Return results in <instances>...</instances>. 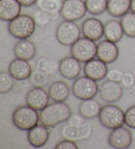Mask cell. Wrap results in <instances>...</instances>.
Returning <instances> with one entry per match:
<instances>
[{"label": "cell", "instance_id": "9", "mask_svg": "<svg viewBox=\"0 0 135 149\" xmlns=\"http://www.w3.org/2000/svg\"><path fill=\"white\" fill-rule=\"evenodd\" d=\"M92 126L89 122H85L84 124L75 126L67 124L62 127L61 133L62 137L65 139L72 141H82L88 140L92 134Z\"/></svg>", "mask_w": 135, "mask_h": 149}, {"label": "cell", "instance_id": "28", "mask_svg": "<svg viewBox=\"0 0 135 149\" xmlns=\"http://www.w3.org/2000/svg\"><path fill=\"white\" fill-rule=\"evenodd\" d=\"M30 81L34 86L42 87L46 86L48 84L49 82V76L46 71L40 70L38 68L35 71L32 72V74L30 77Z\"/></svg>", "mask_w": 135, "mask_h": 149}, {"label": "cell", "instance_id": "32", "mask_svg": "<svg viewBox=\"0 0 135 149\" xmlns=\"http://www.w3.org/2000/svg\"><path fill=\"white\" fill-rule=\"evenodd\" d=\"M123 75L124 73L121 70H118V69H112V70L108 71V75L106 77H108V79L110 80L120 83L123 79Z\"/></svg>", "mask_w": 135, "mask_h": 149}, {"label": "cell", "instance_id": "29", "mask_svg": "<svg viewBox=\"0 0 135 149\" xmlns=\"http://www.w3.org/2000/svg\"><path fill=\"white\" fill-rule=\"evenodd\" d=\"M13 79L9 72H0V93H7L11 90L14 86Z\"/></svg>", "mask_w": 135, "mask_h": 149}, {"label": "cell", "instance_id": "33", "mask_svg": "<svg viewBox=\"0 0 135 149\" xmlns=\"http://www.w3.org/2000/svg\"><path fill=\"white\" fill-rule=\"evenodd\" d=\"M56 149H78L77 145L75 141L71 140L65 139L61 141V142L58 143L55 147Z\"/></svg>", "mask_w": 135, "mask_h": 149}, {"label": "cell", "instance_id": "1", "mask_svg": "<svg viewBox=\"0 0 135 149\" xmlns=\"http://www.w3.org/2000/svg\"><path fill=\"white\" fill-rule=\"evenodd\" d=\"M72 116L70 107L64 102H55L41 110L40 121L48 127H53L68 121Z\"/></svg>", "mask_w": 135, "mask_h": 149}, {"label": "cell", "instance_id": "36", "mask_svg": "<svg viewBox=\"0 0 135 149\" xmlns=\"http://www.w3.org/2000/svg\"><path fill=\"white\" fill-rule=\"evenodd\" d=\"M48 61L46 58H40L37 63V67L40 70L46 71L48 69Z\"/></svg>", "mask_w": 135, "mask_h": 149}, {"label": "cell", "instance_id": "10", "mask_svg": "<svg viewBox=\"0 0 135 149\" xmlns=\"http://www.w3.org/2000/svg\"><path fill=\"white\" fill-rule=\"evenodd\" d=\"M132 143V133L123 126L112 130L108 137V143L110 146L116 149H126L131 146Z\"/></svg>", "mask_w": 135, "mask_h": 149}, {"label": "cell", "instance_id": "16", "mask_svg": "<svg viewBox=\"0 0 135 149\" xmlns=\"http://www.w3.org/2000/svg\"><path fill=\"white\" fill-rule=\"evenodd\" d=\"M107 64L99 58H93L86 63L84 66V74L88 78L95 81H100L108 75Z\"/></svg>", "mask_w": 135, "mask_h": 149}, {"label": "cell", "instance_id": "38", "mask_svg": "<svg viewBox=\"0 0 135 149\" xmlns=\"http://www.w3.org/2000/svg\"><path fill=\"white\" fill-rule=\"evenodd\" d=\"M131 12L135 13V0H131Z\"/></svg>", "mask_w": 135, "mask_h": 149}, {"label": "cell", "instance_id": "2", "mask_svg": "<svg viewBox=\"0 0 135 149\" xmlns=\"http://www.w3.org/2000/svg\"><path fill=\"white\" fill-rule=\"evenodd\" d=\"M36 27V24L32 17L28 15H20L9 22L8 31L16 39L25 40L32 36Z\"/></svg>", "mask_w": 135, "mask_h": 149}, {"label": "cell", "instance_id": "30", "mask_svg": "<svg viewBox=\"0 0 135 149\" xmlns=\"http://www.w3.org/2000/svg\"><path fill=\"white\" fill-rule=\"evenodd\" d=\"M32 17L35 20L36 25L40 27L46 26L51 21L49 13L38 9L34 13Z\"/></svg>", "mask_w": 135, "mask_h": 149}, {"label": "cell", "instance_id": "20", "mask_svg": "<svg viewBox=\"0 0 135 149\" xmlns=\"http://www.w3.org/2000/svg\"><path fill=\"white\" fill-rule=\"evenodd\" d=\"M15 57L25 61H30L34 57L36 53L35 45L27 39L19 40L13 48Z\"/></svg>", "mask_w": 135, "mask_h": 149}, {"label": "cell", "instance_id": "14", "mask_svg": "<svg viewBox=\"0 0 135 149\" xmlns=\"http://www.w3.org/2000/svg\"><path fill=\"white\" fill-rule=\"evenodd\" d=\"M79 61L73 56H67L62 58L59 64V72L64 78L74 79L80 75L81 72V65Z\"/></svg>", "mask_w": 135, "mask_h": 149}, {"label": "cell", "instance_id": "15", "mask_svg": "<svg viewBox=\"0 0 135 149\" xmlns=\"http://www.w3.org/2000/svg\"><path fill=\"white\" fill-rule=\"evenodd\" d=\"M119 51L115 43L105 40L98 43L97 57L106 64H111L118 58Z\"/></svg>", "mask_w": 135, "mask_h": 149}, {"label": "cell", "instance_id": "18", "mask_svg": "<svg viewBox=\"0 0 135 149\" xmlns=\"http://www.w3.org/2000/svg\"><path fill=\"white\" fill-rule=\"evenodd\" d=\"M50 137L48 127L37 125L28 131L27 139L29 143L35 148H41L46 145Z\"/></svg>", "mask_w": 135, "mask_h": 149}, {"label": "cell", "instance_id": "12", "mask_svg": "<svg viewBox=\"0 0 135 149\" xmlns=\"http://www.w3.org/2000/svg\"><path fill=\"white\" fill-rule=\"evenodd\" d=\"M50 97L42 87H34L28 92L26 102L28 107L41 111L48 105Z\"/></svg>", "mask_w": 135, "mask_h": 149}, {"label": "cell", "instance_id": "5", "mask_svg": "<svg viewBox=\"0 0 135 149\" xmlns=\"http://www.w3.org/2000/svg\"><path fill=\"white\" fill-rule=\"evenodd\" d=\"M98 45L86 38H80L71 45V56L80 63H87L97 56Z\"/></svg>", "mask_w": 135, "mask_h": 149}, {"label": "cell", "instance_id": "35", "mask_svg": "<svg viewBox=\"0 0 135 149\" xmlns=\"http://www.w3.org/2000/svg\"><path fill=\"white\" fill-rule=\"evenodd\" d=\"M69 124L72 125H75V126H79L85 122L81 118H80L78 116H71L69 119Z\"/></svg>", "mask_w": 135, "mask_h": 149}, {"label": "cell", "instance_id": "19", "mask_svg": "<svg viewBox=\"0 0 135 149\" xmlns=\"http://www.w3.org/2000/svg\"><path fill=\"white\" fill-rule=\"evenodd\" d=\"M21 7L17 0H0V19L11 21L20 15Z\"/></svg>", "mask_w": 135, "mask_h": 149}, {"label": "cell", "instance_id": "24", "mask_svg": "<svg viewBox=\"0 0 135 149\" xmlns=\"http://www.w3.org/2000/svg\"><path fill=\"white\" fill-rule=\"evenodd\" d=\"M131 0H108L107 11L113 17H122L131 10Z\"/></svg>", "mask_w": 135, "mask_h": 149}, {"label": "cell", "instance_id": "13", "mask_svg": "<svg viewBox=\"0 0 135 149\" xmlns=\"http://www.w3.org/2000/svg\"><path fill=\"white\" fill-rule=\"evenodd\" d=\"M82 32L85 38L96 42L103 37L104 24L96 18H88L82 23Z\"/></svg>", "mask_w": 135, "mask_h": 149}, {"label": "cell", "instance_id": "27", "mask_svg": "<svg viewBox=\"0 0 135 149\" xmlns=\"http://www.w3.org/2000/svg\"><path fill=\"white\" fill-rule=\"evenodd\" d=\"M87 11L93 15H102L108 8V0H85Z\"/></svg>", "mask_w": 135, "mask_h": 149}, {"label": "cell", "instance_id": "3", "mask_svg": "<svg viewBox=\"0 0 135 149\" xmlns=\"http://www.w3.org/2000/svg\"><path fill=\"white\" fill-rule=\"evenodd\" d=\"M40 114L37 110L27 106H20L14 110L12 114L13 124L22 131H29L38 124Z\"/></svg>", "mask_w": 135, "mask_h": 149}, {"label": "cell", "instance_id": "6", "mask_svg": "<svg viewBox=\"0 0 135 149\" xmlns=\"http://www.w3.org/2000/svg\"><path fill=\"white\" fill-rule=\"evenodd\" d=\"M98 90L99 87L96 81L86 76L77 78L72 85L73 95L82 101L93 99L97 95Z\"/></svg>", "mask_w": 135, "mask_h": 149}, {"label": "cell", "instance_id": "22", "mask_svg": "<svg viewBox=\"0 0 135 149\" xmlns=\"http://www.w3.org/2000/svg\"><path fill=\"white\" fill-rule=\"evenodd\" d=\"M48 93L55 102H65L69 97V87L64 81H54L49 87Z\"/></svg>", "mask_w": 135, "mask_h": 149}, {"label": "cell", "instance_id": "7", "mask_svg": "<svg viewBox=\"0 0 135 149\" xmlns=\"http://www.w3.org/2000/svg\"><path fill=\"white\" fill-rule=\"evenodd\" d=\"M56 36L60 44L72 45L80 38V30L75 22L64 20L57 27Z\"/></svg>", "mask_w": 135, "mask_h": 149}, {"label": "cell", "instance_id": "31", "mask_svg": "<svg viewBox=\"0 0 135 149\" xmlns=\"http://www.w3.org/2000/svg\"><path fill=\"white\" fill-rule=\"evenodd\" d=\"M124 122L127 126L135 130V105L129 108L124 112Z\"/></svg>", "mask_w": 135, "mask_h": 149}, {"label": "cell", "instance_id": "11", "mask_svg": "<svg viewBox=\"0 0 135 149\" xmlns=\"http://www.w3.org/2000/svg\"><path fill=\"white\" fill-rule=\"evenodd\" d=\"M98 92L103 101L111 103L118 101L121 99L123 94V89L119 82L108 79L101 84Z\"/></svg>", "mask_w": 135, "mask_h": 149}, {"label": "cell", "instance_id": "26", "mask_svg": "<svg viewBox=\"0 0 135 149\" xmlns=\"http://www.w3.org/2000/svg\"><path fill=\"white\" fill-rule=\"evenodd\" d=\"M121 23L124 34L131 38H135V13H127L121 17Z\"/></svg>", "mask_w": 135, "mask_h": 149}, {"label": "cell", "instance_id": "23", "mask_svg": "<svg viewBox=\"0 0 135 149\" xmlns=\"http://www.w3.org/2000/svg\"><path fill=\"white\" fill-rule=\"evenodd\" d=\"M101 109V105L96 100L90 99L83 100L79 105V112L84 119H93L98 116Z\"/></svg>", "mask_w": 135, "mask_h": 149}, {"label": "cell", "instance_id": "4", "mask_svg": "<svg viewBox=\"0 0 135 149\" xmlns=\"http://www.w3.org/2000/svg\"><path fill=\"white\" fill-rule=\"evenodd\" d=\"M99 121L103 127L114 130L124 124V113L120 108L113 104H108L101 109L98 115Z\"/></svg>", "mask_w": 135, "mask_h": 149}, {"label": "cell", "instance_id": "25", "mask_svg": "<svg viewBox=\"0 0 135 149\" xmlns=\"http://www.w3.org/2000/svg\"><path fill=\"white\" fill-rule=\"evenodd\" d=\"M63 2L62 0H38L36 5L38 9L50 15L60 13Z\"/></svg>", "mask_w": 135, "mask_h": 149}, {"label": "cell", "instance_id": "8", "mask_svg": "<svg viewBox=\"0 0 135 149\" xmlns=\"http://www.w3.org/2000/svg\"><path fill=\"white\" fill-rule=\"evenodd\" d=\"M86 11L83 0H64L60 14L65 20L75 22L84 17Z\"/></svg>", "mask_w": 135, "mask_h": 149}, {"label": "cell", "instance_id": "34", "mask_svg": "<svg viewBox=\"0 0 135 149\" xmlns=\"http://www.w3.org/2000/svg\"><path fill=\"white\" fill-rule=\"evenodd\" d=\"M134 82V78L132 74L131 73L127 72L124 73L123 79H122L121 83L123 84V86L126 87H131L133 86Z\"/></svg>", "mask_w": 135, "mask_h": 149}, {"label": "cell", "instance_id": "17", "mask_svg": "<svg viewBox=\"0 0 135 149\" xmlns=\"http://www.w3.org/2000/svg\"><path fill=\"white\" fill-rule=\"evenodd\" d=\"M9 72L15 79L22 81L29 78L32 71L28 61L16 58L10 63Z\"/></svg>", "mask_w": 135, "mask_h": 149}, {"label": "cell", "instance_id": "37", "mask_svg": "<svg viewBox=\"0 0 135 149\" xmlns=\"http://www.w3.org/2000/svg\"><path fill=\"white\" fill-rule=\"evenodd\" d=\"M19 3L23 7H31L35 5L38 0H17Z\"/></svg>", "mask_w": 135, "mask_h": 149}, {"label": "cell", "instance_id": "21", "mask_svg": "<svg viewBox=\"0 0 135 149\" xmlns=\"http://www.w3.org/2000/svg\"><path fill=\"white\" fill-rule=\"evenodd\" d=\"M123 34L124 32L121 21L117 20H111L104 24L103 36L105 40L116 43L123 38Z\"/></svg>", "mask_w": 135, "mask_h": 149}]
</instances>
